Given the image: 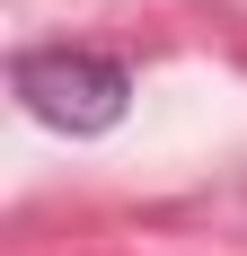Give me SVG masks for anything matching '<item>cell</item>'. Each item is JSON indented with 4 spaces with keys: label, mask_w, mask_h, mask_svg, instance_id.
Wrapping results in <instances>:
<instances>
[{
    "label": "cell",
    "mask_w": 247,
    "mask_h": 256,
    "mask_svg": "<svg viewBox=\"0 0 247 256\" xmlns=\"http://www.w3.org/2000/svg\"><path fill=\"white\" fill-rule=\"evenodd\" d=\"M9 88L26 98V115L53 132H115L124 106H132V71L115 53H88V44H36L9 62Z\"/></svg>",
    "instance_id": "6da1fadb"
}]
</instances>
